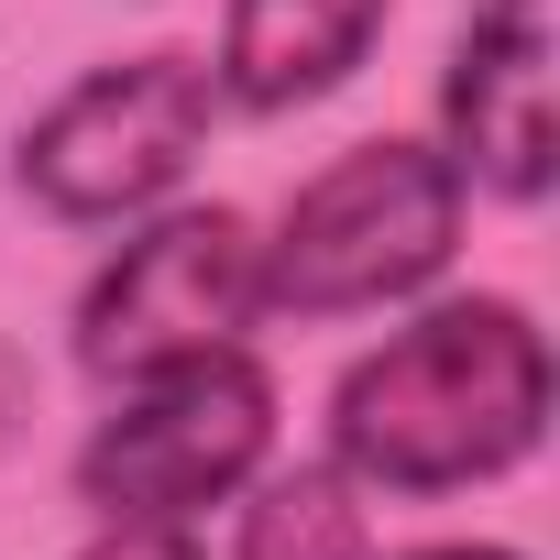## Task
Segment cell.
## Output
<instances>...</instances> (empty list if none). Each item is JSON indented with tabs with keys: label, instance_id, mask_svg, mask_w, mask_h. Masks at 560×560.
Here are the masks:
<instances>
[{
	"label": "cell",
	"instance_id": "obj_10",
	"mask_svg": "<svg viewBox=\"0 0 560 560\" xmlns=\"http://www.w3.org/2000/svg\"><path fill=\"white\" fill-rule=\"evenodd\" d=\"M407 560H527V549H494V538H451V549H407Z\"/></svg>",
	"mask_w": 560,
	"mask_h": 560
},
{
	"label": "cell",
	"instance_id": "obj_2",
	"mask_svg": "<svg viewBox=\"0 0 560 560\" xmlns=\"http://www.w3.org/2000/svg\"><path fill=\"white\" fill-rule=\"evenodd\" d=\"M462 176L418 132H374L330 154L264 242V308L287 319H363L396 298H429L462 253Z\"/></svg>",
	"mask_w": 560,
	"mask_h": 560
},
{
	"label": "cell",
	"instance_id": "obj_3",
	"mask_svg": "<svg viewBox=\"0 0 560 560\" xmlns=\"http://www.w3.org/2000/svg\"><path fill=\"white\" fill-rule=\"evenodd\" d=\"M209 121H220V89H209V56L187 45H143V56H110L89 78H67L23 143H12V176L45 220H78V231H110V220H143L187 187V165L209 154Z\"/></svg>",
	"mask_w": 560,
	"mask_h": 560
},
{
	"label": "cell",
	"instance_id": "obj_1",
	"mask_svg": "<svg viewBox=\"0 0 560 560\" xmlns=\"http://www.w3.org/2000/svg\"><path fill=\"white\" fill-rule=\"evenodd\" d=\"M549 440V330L516 298H440L330 385V462L374 494H462Z\"/></svg>",
	"mask_w": 560,
	"mask_h": 560
},
{
	"label": "cell",
	"instance_id": "obj_8",
	"mask_svg": "<svg viewBox=\"0 0 560 560\" xmlns=\"http://www.w3.org/2000/svg\"><path fill=\"white\" fill-rule=\"evenodd\" d=\"M231 560H374V527L352 505L341 462H298V472H253L242 516H231Z\"/></svg>",
	"mask_w": 560,
	"mask_h": 560
},
{
	"label": "cell",
	"instance_id": "obj_4",
	"mask_svg": "<svg viewBox=\"0 0 560 560\" xmlns=\"http://www.w3.org/2000/svg\"><path fill=\"white\" fill-rule=\"evenodd\" d=\"M275 451V374L231 341L198 363H165L143 385H121V407L78 440L67 483L100 516H165L187 527L198 505H231Z\"/></svg>",
	"mask_w": 560,
	"mask_h": 560
},
{
	"label": "cell",
	"instance_id": "obj_7",
	"mask_svg": "<svg viewBox=\"0 0 560 560\" xmlns=\"http://www.w3.org/2000/svg\"><path fill=\"white\" fill-rule=\"evenodd\" d=\"M385 12L396 0H220V56H209V89L231 110H308L330 89L363 78V56L385 45Z\"/></svg>",
	"mask_w": 560,
	"mask_h": 560
},
{
	"label": "cell",
	"instance_id": "obj_5",
	"mask_svg": "<svg viewBox=\"0 0 560 560\" xmlns=\"http://www.w3.org/2000/svg\"><path fill=\"white\" fill-rule=\"evenodd\" d=\"M264 319V231L242 209H165L143 220L78 298V374L100 385H143L165 363L231 352Z\"/></svg>",
	"mask_w": 560,
	"mask_h": 560
},
{
	"label": "cell",
	"instance_id": "obj_6",
	"mask_svg": "<svg viewBox=\"0 0 560 560\" xmlns=\"http://www.w3.org/2000/svg\"><path fill=\"white\" fill-rule=\"evenodd\" d=\"M549 67H560V0H483L440 67V154L462 187L538 209L560 176L549 132Z\"/></svg>",
	"mask_w": 560,
	"mask_h": 560
},
{
	"label": "cell",
	"instance_id": "obj_9",
	"mask_svg": "<svg viewBox=\"0 0 560 560\" xmlns=\"http://www.w3.org/2000/svg\"><path fill=\"white\" fill-rule=\"evenodd\" d=\"M78 560H209V549H198L187 527H165V516H110Z\"/></svg>",
	"mask_w": 560,
	"mask_h": 560
}]
</instances>
